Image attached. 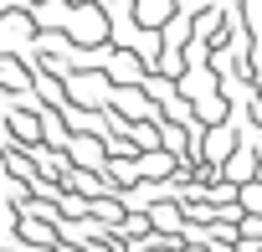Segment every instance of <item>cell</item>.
<instances>
[{
  "label": "cell",
  "instance_id": "obj_1",
  "mask_svg": "<svg viewBox=\"0 0 262 252\" xmlns=\"http://www.w3.org/2000/svg\"><path fill=\"white\" fill-rule=\"evenodd\" d=\"M170 16H175V0H134V21L149 31H160Z\"/></svg>",
  "mask_w": 262,
  "mask_h": 252
},
{
  "label": "cell",
  "instance_id": "obj_2",
  "mask_svg": "<svg viewBox=\"0 0 262 252\" xmlns=\"http://www.w3.org/2000/svg\"><path fill=\"white\" fill-rule=\"evenodd\" d=\"M72 36H77V41H98V36H103L98 6H88V11H77V16H72Z\"/></svg>",
  "mask_w": 262,
  "mask_h": 252
}]
</instances>
